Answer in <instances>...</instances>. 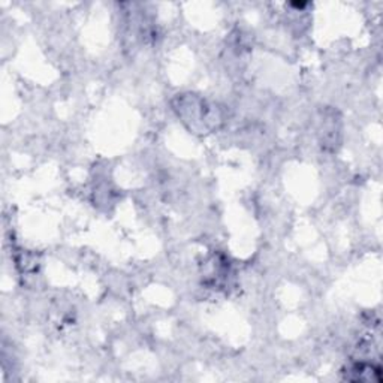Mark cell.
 <instances>
[{
  "label": "cell",
  "instance_id": "6da1fadb",
  "mask_svg": "<svg viewBox=\"0 0 383 383\" xmlns=\"http://www.w3.org/2000/svg\"><path fill=\"white\" fill-rule=\"evenodd\" d=\"M346 379L352 380V382H380V368L375 364L366 362V361H359L355 362L348 368V371H344Z\"/></svg>",
  "mask_w": 383,
  "mask_h": 383
}]
</instances>
